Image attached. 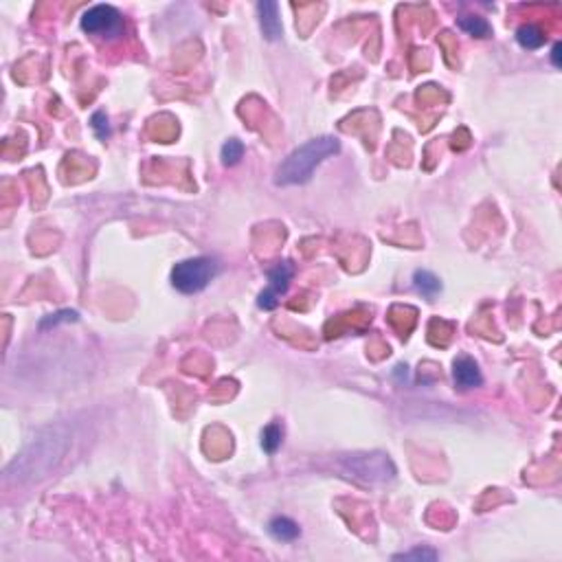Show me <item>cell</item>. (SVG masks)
<instances>
[{
	"label": "cell",
	"mask_w": 562,
	"mask_h": 562,
	"mask_svg": "<svg viewBox=\"0 0 562 562\" xmlns=\"http://www.w3.org/2000/svg\"><path fill=\"white\" fill-rule=\"evenodd\" d=\"M457 25L461 31H466L468 35H474V37H490L492 35V27L486 18H479V16H461L457 18Z\"/></svg>",
	"instance_id": "11"
},
{
	"label": "cell",
	"mask_w": 562,
	"mask_h": 562,
	"mask_svg": "<svg viewBox=\"0 0 562 562\" xmlns=\"http://www.w3.org/2000/svg\"><path fill=\"white\" fill-rule=\"evenodd\" d=\"M393 560H437V551H433L429 547H415V549L405 551V554H395Z\"/></svg>",
	"instance_id": "16"
},
{
	"label": "cell",
	"mask_w": 562,
	"mask_h": 562,
	"mask_svg": "<svg viewBox=\"0 0 562 562\" xmlns=\"http://www.w3.org/2000/svg\"><path fill=\"white\" fill-rule=\"evenodd\" d=\"M413 286L419 294H424L426 299H433L441 292V281L437 275L431 270H415L413 273Z\"/></svg>",
	"instance_id": "10"
},
{
	"label": "cell",
	"mask_w": 562,
	"mask_h": 562,
	"mask_svg": "<svg viewBox=\"0 0 562 562\" xmlns=\"http://www.w3.org/2000/svg\"><path fill=\"white\" fill-rule=\"evenodd\" d=\"M220 264L213 257H191L183 259L172 268V286L183 294L203 292L215 279Z\"/></svg>",
	"instance_id": "2"
},
{
	"label": "cell",
	"mask_w": 562,
	"mask_h": 562,
	"mask_svg": "<svg viewBox=\"0 0 562 562\" xmlns=\"http://www.w3.org/2000/svg\"><path fill=\"white\" fill-rule=\"evenodd\" d=\"M292 277H294V266L288 262V259L275 264L268 270V288L262 290L257 297V306L262 310H275L279 304V297L286 294V290L290 288Z\"/></svg>",
	"instance_id": "5"
},
{
	"label": "cell",
	"mask_w": 562,
	"mask_h": 562,
	"mask_svg": "<svg viewBox=\"0 0 562 562\" xmlns=\"http://www.w3.org/2000/svg\"><path fill=\"white\" fill-rule=\"evenodd\" d=\"M340 152V140L336 136H318L301 148H297L288 158L279 165L275 174V183L281 187L306 185L314 176V169L325 160Z\"/></svg>",
	"instance_id": "1"
},
{
	"label": "cell",
	"mask_w": 562,
	"mask_h": 562,
	"mask_svg": "<svg viewBox=\"0 0 562 562\" xmlns=\"http://www.w3.org/2000/svg\"><path fill=\"white\" fill-rule=\"evenodd\" d=\"M268 534L275 540H279V543H292V540L301 536V527L288 516H275L268 523Z\"/></svg>",
	"instance_id": "8"
},
{
	"label": "cell",
	"mask_w": 562,
	"mask_h": 562,
	"mask_svg": "<svg viewBox=\"0 0 562 562\" xmlns=\"http://www.w3.org/2000/svg\"><path fill=\"white\" fill-rule=\"evenodd\" d=\"M453 380L459 389H477L484 385V376H481L479 365L474 363V358L470 356H457L453 363Z\"/></svg>",
	"instance_id": "6"
},
{
	"label": "cell",
	"mask_w": 562,
	"mask_h": 562,
	"mask_svg": "<svg viewBox=\"0 0 562 562\" xmlns=\"http://www.w3.org/2000/svg\"><path fill=\"white\" fill-rule=\"evenodd\" d=\"M545 40H547V35L538 25H523V27H518V31H516V42L523 49H527V51L540 49L545 44Z\"/></svg>",
	"instance_id": "9"
},
{
	"label": "cell",
	"mask_w": 562,
	"mask_h": 562,
	"mask_svg": "<svg viewBox=\"0 0 562 562\" xmlns=\"http://www.w3.org/2000/svg\"><path fill=\"white\" fill-rule=\"evenodd\" d=\"M343 461L347 472H352L354 479L365 481V484H389L395 477L391 459L383 453H356L347 455Z\"/></svg>",
	"instance_id": "3"
},
{
	"label": "cell",
	"mask_w": 562,
	"mask_h": 562,
	"mask_svg": "<svg viewBox=\"0 0 562 562\" xmlns=\"http://www.w3.org/2000/svg\"><path fill=\"white\" fill-rule=\"evenodd\" d=\"M257 16H259V27H262V33L270 42H277L281 40V18H279V5L270 3V0H264V3H257Z\"/></svg>",
	"instance_id": "7"
},
{
	"label": "cell",
	"mask_w": 562,
	"mask_h": 562,
	"mask_svg": "<svg viewBox=\"0 0 562 562\" xmlns=\"http://www.w3.org/2000/svg\"><path fill=\"white\" fill-rule=\"evenodd\" d=\"M242 156H244V143H242V140H237V138L227 140V143L222 145V150H220V158H222V165H227V167L237 165L239 160H242Z\"/></svg>",
	"instance_id": "13"
},
{
	"label": "cell",
	"mask_w": 562,
	"mask_h": 562,
	"mask_svg": "<svg viewBox=\"0 0 562 562\" xmlns=\"http://www.w3.org/2000/svg\"><path fill=\"white\" fill-rule=\"evenodd\" d=\"M284 441V429H281L279 422H270V424L262 431V448L268 455H275Z\"/></svg>",
	"instance_id": "12"
},
{
	"label": "cell",
	"mask_w": 562,
	"mask_h": 562,
	"mask_svg": "<svg viewBox=\"0 0 562 562\" xmlns=\"http://www.w3.org/2000/svg\"><path fill=\"white\" fill-rule=\"evenodd\" d=\"M77 318H79V314L75 310H62V312L49 314L47 318L40 321V328H51L57 323H71V321H77Z\"/></svg>",
	"instance_id": "15"
},
{
	"label": "cell",
	"mask_w": 562,
	"mask_h": 562,
	"mask_svg": "<svg viewBox=\"0 0 562 562\" xmlns=\"http://www.w3.org/2000/svg\"><path fill=\"white\" fill-rule=\"evenodd\" d=\"M84 33L99 37V40H116L126 33V23L124 16L112 5H95L88 11L82 13L79 20Z\"/></svg>",
	"instance_id": "4"
},
{
	"label": "cell",
	"mask_w": 562,
	"mask_h": 562,
	"mask_svg": "<svg viewBox=\"0 0 562 562\" xmlns=\"http://www.w3.org/2000/svg\"><path fill=\"white\" fill-rule=\"evenodd\" d=\"M90 128H92V132L97 134V138H102V140L110 138V134H112L108 116H106V112H102V110L95 112V114L90 116Z\"/></svg>",
	"instance_id": "14"
},
{
	"label": "cell",
	"mask_w": 562,
	"mask_h": 562,
	"mask_svg": "<svg viewBox=\"0 0 562 562\" xmlns=\"http://www.w3.org/2000/svg\"><path fill=\"white\" fill-rule=\"evenodd\" d=\"M560 51H562V47H560V44H554V51H551V62H554V66H556V68H560Z\"/></svg>",
	"instance_id": "17"
}]
</instances>
